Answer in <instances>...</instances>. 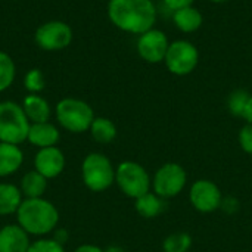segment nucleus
Returning a JSON list of instances; mask_svg holds the SVG:
<instances>
[{
    "instance_id": "nucleus-12",
    "label": "nucleus",
    "mask_w": 252,
    "mask_h": 252,
    "mask_svg": "<svg viewBox=\"0 0 252 252\" xmlns=\"http://www.w3.org/2000/svg\"><path fill=\"white\" fill-rule=\"evenodd\" d=\"M65 168V155L58 146L38 149L34 158V170L44 176L47 180L62 174Z\"/></svg>"
},
{
    "instance_id": "nucleus-16",
    "label": "nucleus",
    "mask_w": 252,
    "mask_h": 252,
    "mask_svg": "<svg viewBox=\"0 0 252 252\" xmlns=\"http://www.w3.org/2000/svg\"><path fill=\"white\" fill-rule=\"evenodd\" d=\"M24 162V152L19 145L0 142V177L15 174Z\"/></svg>"
},
{
    "instance_id": "nucleus-17",
    "label": "nucleus",
    "mask_w": 252,
    "mask_h": 252,
    "mask_svg": "<svg viewBox=\"0 0 252 252\" xmlns=\"http://www.w3.org/2000/svg\"><path fill=\"white\" fill-rule=\"evenodd\" d=\"M173 22L182 32H195L204 24V16L199 9L193 6H188L179 9L173 13Z\"/></svg>"
},
{
    "instance_id": "nucleus-5",
    "label": "nucleus",
    "mask_w": 252,
    "mask_h": 252,
    "mask_svg": "<svg viewBox=\"0 0 252 252\" xmlns=\"http://www.w3.org/2000/svg\"><path fill=\"white\" fill-rule=\"evenodd\" d=\"M81 177L87 189L92 192H103L115 182V168L106 155L93 152L81 164Z\"/></svg>"
},
{
    "instance_id": "nucleus-2",
    "label": "nucleus",
    "mask_w": 252,
    "mask_h": 252,
    "mask_svg": "<svg viewBox=\"0 0 252 252\" xmlns=\"http://www.w3.org/2000/svg\"><path fill=\"white\" fill-rule=\"evenodd\" d=\"M16 221L28 235L44 236L56 229L59 211L44 198L24 199L16 211Z\"/></svg>"
},
{
    "instance_id": "nucleus-11",
    "label": "nucleus",
    "mask_w": 252,
    "mask_h": 252,
    "mask_svg": "<svg viewBox=\"0 0 252 252\" xmlns=\"http://www.w3.org/2000/svg\"><path fill=\"white\" fill-rule=\"evenodd\" d=\"M190 204L201 213H213L221 205V192L210 180H196L189 193Z\"/></svg>"
},
{
    "instance_id": "nucleus-7",
    "label": "nucleus",
    "mask_w": 252,
    "mask_h": 252,
    "mask_svg": "<svg viewBox=\"0 0 252 252\" xmlns=\"http://www.w3.org/2000/svg\"><path fill=\"white\" fill-rule=\"evenodd\" d=\"M198 62H199V52L196 46L188 40H176L170 43V47L164 59L167 69L179 77L193 72Z\"/></svg>"
},
{
    "instance_id": "nucleus-30",
    "label": "nucleus",
    "mask_w": 252,
    "mask_h": 252,
    "mask_svg": "<svg viewBox=\"0 0 252 252\" xmlns=\"http://www.w3.org/2000/svg\"><path fill=\"white\" fill-rule=\"evenodd\" d=\"M53 239L63 245V244L66 242V239H68V232H66L65 229H61V230H58V232H56V235H55V238H53Z\"/></svg>"
},
{
    "instance_id": "nucleus-6",
    "label": "nucleus",
    "mask_w": 252,
    "mask_h": 252,
    "mask_svg": "<svg viewBox=\"0 0 252 252\" xmlns=\"http://www.w3.org/2000/svg\"><path fill=\"white\" fill-rule=\"evenodd\" d=\"M115 182L123 193L133 199L148 193L151 188L149 174L140 164L133 161H124L117 167Z\"/></svg>"
},
{
    "instance_id": "nucleus-13",
    "label": "nucleus",
    "mask_w": 252,
    "mask_h": 252,
    "mask_svg": "<svg viewBox=\"0 0 252 252\" xmlns=\"http://www.w3.org/2000/svg\"><path fill=\"white\" fill-rule=\"evenodd\" d=\"M30 235L19 224H6L0 229V252H28Z\"/></svg>"
},
{
    "instance_id": "nucleus-8",
    "label": "nucleus",
    "mask_w": 252,
    "mask_h": 252,
    "mask_svg": "<svg viewBox=\"0 0 252 252\" xmlns=\"http://www.w3.org/2000/svg\"><path fill=\"white\" fill-rule=\"evenodd\" d=\"M34 40L37 46L46 52L63 50L72 41V28L63 21H47L37 28Z\"/></svg>"
},
{
    "instance_id": "nucleus-9",
    "label": "nucleus",
    "mask_w": 252,
    "mask_h": 252,
    "mask_svg": "<svg viewBox=\"0 0 252 252\" xmlns=\"http://www.w3.org/2000/svg\"><path fill=\"white\" fill-rule=\"evenodd\" d=\"M188 176L182 165L176 162L164 164L152 180L154 190L161 198H173L177 196L186 186Z\"/></svg>"
},
{
    "instance_id": "nucleus-29",
    "label": "nucleus",
    "mask_w": 252,
    "mask_h": 252,
    "mask_svg": "<svg viewBox=\"0 0 252 252\" xmlns=\"http://www.w3.org/2000/svg\"><path fill=\"white\" fill-rule=\"evenodd\" d=\"M74 252H105L103 250H100L99 247L96 245H90V244H86V245H81L78 247Z\"/></svg>"
},
{
    "instance_id": "nucleus-33",
    "label": "nucleus",
    "mask_w": 252,
    "mask_h": 252,
    "mask_svg": "<svg viewBox=\"0 0 252 252\" xmlns=\"http://www.w3.org/2000/svg\"><path fill=\"white\" fill-rule=\"evenodd\" d=\"M211 3H226V1H229V0H210Z\"/></svg>"
},
{
    "instance_id": "nucleus-19",
    "label": "nucleus",
    "mask_w": 252,
    "mask_h": 252,
    "mask_svg": "<svg viewBox=\"0 0 252 252\" xmlns=\"http://www.w3.org/2000/svg\"><path fill=\"white\" fill-rule=\"evenodd\" d=\"M19 189H21L22 196L25 199L43 198V195L47 189V179L44 176H41L38 171L31 170V171L24 174Z\"/></svg>"
},
{
    "instance_id": "nucleus-22",
    "label": "nucleus",
    "mask_w": 252,
    "mask_h": 252,
    "mask_svg": "<svg viewBox=\"0 0 252 252\" xmlns=\"http://www.w3.org/2000/svg\"><path fill=\"white\" fill-rule=\"evenodd\" d=\"M16 77V66L10 55L0 50V93L7 90Z\"/></svg>"
},
{
    "instance_id": "nucleus-18",
    "label": "nucleus",
    "mask_w": 252,
    "mask_h": 252,
    "mask_svg": "<svg viewBox=\"0 0 252 252\" xmlns=\"http://www.w3.org/2000/svg\"><path fill=\"white\" fill-rule=\"evenodd\" d=\"M24 196L18 186L12 183H0V216L16 214Z\"/></svg>"
},
{
    "instance_id": "nucleus-3",
    "label": "nucleus",
    "mask_w": 252,
    "mask_h": 252,
    "mask_svg": "<svg viewBox=\"0 0 252 252\" xmlns=\"http://www.w3.org/2000/svg\"><path fill=\"white\" fill-rule=\"evenodd\" d=\"M55 114L59 126L71 133H84L90 130V126L96 118L92 106L77 97L61 99L56 105Z\"/></svg>"
},
{
    "instance_id": "nucleus-34",
    "label": "nucleus",
    "mask_w": 252,
    "mask_h": 252,
    "mask_svg": "<svg viewBox=\"0 0 252 252\" xmlns=\"http://www.w3.org/2000/svg\"><path fill=\"white\" fill-rule=\"evenodd\" d=\"M137 252H143V251H137Z\"/></svg>"
},
{
    "instance_id": "nucleus-10",
    "label": "nucleus",
    "mask_w": 252,
    "mask_h": 252,
    "mask_svg": "<svg viewBox=\"0 0 252 252\" xmlns=\"http://www.w3.org/2000/svg\"><path fill=\"white\" fill-rule=\"evenodd\" d=\"M168 47L170 41L167 34L157 28L140 34L137 40V53L148 63L164 62Z\"/></svg>"
},
{
    "instance_id": "nucleus-21",
    "label": "nucleus",
    "mask_w": 252,
    "mask_h": 252,
    "mask_svg": "<svg viewBox=\"0 0 252 252\" xmlns=\"http://www.w3.org/2000/svg\"><path fill=\"white\" fill-rule=\"evenodd\" d=\"M164 210V201L157 193H145L136 199V211L145 219H154Z\"/></svg>"
},
{
    "instance_id": "nucleus-4",
    "label": "nucleus",
    "mask_w": 252,
    "mask_h": 252,
    "mask_svg": "<svg viewBox=\"0 0 252 252\" xmlns=\"http://www.w3.org/2000/svg\"><path fill=\"white\" fill-rule=\"evenodd\" d=\"M31 123L22 106L12 100L0 102V142L21 145L28 137Z\"/></svg>"
},
{
    "instance_id": "nucleus-26",
    "label": "nucleus",
    "mask_w": 252,
    "mask_h": 252,
    "mask_svg": "<svg viewBox=\"0 0 252 252\" xmlns=\"http://www.w3.org/2000/svg\"><path fill=\"white\" fill-rule=\"evenodd\" d=\"M28 252H65L63 245L55 239H38L30 244Z\"/></svg>"
},
{
    "instance_id": "nucleus-1",
    "label": "nucleus",
    "mask_w": 252,
    "mask_h": 252,
    "mask_svg": "<svg viewBox=\"0 0 252 252\" xmlns=\"http://www.w3.org/2000/svg\"><path fill=\"white\" fill-rule=\"evenodd\" d=\"M157 7L152 0H109L108 18L121 31L143 34L157 22Z\"/></svg>"
},
{
    "instance_id": "nucleus-24",
    "label": "nucleus",
    "mask_w": 252,
    "mask_h": 252,
    "mask_svg": "<svg viewBox=\"0 0 252 252\" xmlns=\"http://www.w3.org/2000/svg\"><path fill=\"white\" fill-rule=\"evenodd\" d=\"M164 252H188L192 247V238L188 233H173L164 241Z\"/></svg>"
},
{
    "instance_id": "nucleus-14",
    "label": "nucleus",
    "mask_w": 252,
    "mask_h": 252,
    "mask_svg": "<svg viewBox=\"0 0 252 252\" xmlns=\"http://www.w3.org/2000/svg\"><path fill=\"white\" fill-rule=\"evenodd\" d=\"M59 139H61V133L58 127L46 121V123H34L30 126L27 142L37 146L38 149H43V148L56 146Z\"/></svg>"
},
{
    "instance_id": "nucleus-15",
    "label": "nucleus",
    "mask_w": 252,
    "mask_h": 252,
    "mask_svg": "<svg viewBox=\"0 0 252 252\" xmlns=\"http://www.w3.org/2000/svg\"><path fill=\"white\" fill-rule=\"evenodd\" d=\"M21 106H22V109H24V112H25V115H27V118H28V121L31 124H34V123H46L50 118V112H52L50 105L40 94L28 93L24 97Z\"/></svg>"
},
{
    "instance_id": "nucleus-25",
    "label": "nucleus",
    "mask_w": 252,
    "mask_h": 252,
    "mask_svg": "<svg viewBox=\"0 0 252 252\" xmlns=\"http://www.w3.org/2000/svg\"><path fill=\"white\" fill-rule=\"evenodd\" d=\"M24 87L27 89L28 93L38 94L40 92H43L46 87V78L43 71L38 68H32L27 71V74L24 75Z\"/></svg>"
},
{
    "instance_id": "nucleus-31",
    "label": "nucleus",
    "mask_w": 252,
    "mask_h": 252,
    "mask_svg": "<svg viewBox=\"0 0 252 252\" xmlns=\"http://www.w3.org/2000/svg\"><path fill=\"white\" fill-rule=\"evenodd\" d=\"M242 118H245L250 124H252V94L251 97H250V100H248V105L245 108V112H244V117Z\"/></svg>"
},
{
    "instance_id": "nucleus-23",
    "label": "nucleus",
    "mask_w": 252,
    "mask_h": 252,
    "mask_svg": "<svg viewBox=\"0 0 252 252\" xmlns=\"http://www.w3.org/2000/svg\"><path fill=\"white\" fill-rule=\"evenodd\" d=\"M250 97H251V94L244 89H238V90L232 92L227 99V108H229L230 114H233L235 117H244V112H245Z\"/></svg>"
},
{
    "instance_id": "nucleus-32",
    "label": "nucleus",
    "mask_w": 252,
    "mask_h": 252,
    "mask_svg": "<svg viewBox=\"0 0 252 252\" xmlns=\"http://www.w3.org/2000/svg\"><path fill=\"white\" fill-rule=\"evenodd\" d=\"M105 252H126L123 248L120 247H109L108 250H105Z\"/></svg>"
},
{
    "instance_id": "nucleus-27",
    "label": "nucleus",
    "mask_w": 252,
    "mask_h": 252,
    "mask_svg": "<svg viewBox=\"0 0 252 252\" xmlns=\"http://www.w3.org/2000/svg\"><path fill=\"white\" fill-rule=\"evenodd\" d=\"M239 143H241V148L247 154L252 155V124H250V123L241 128V131H239Z\"/></svg>"
},
{
    "instance_id": "nucleus-28",
    "label": "nucleus",
    "mask_w": 252,
    "mask_h": 252,
    "mask_svg": "<svg viewBox=\"0 0 252 252\" xmlns=\"http://www.w3.org/2000/svg\"><path fill=\"white\" fill-rule=\"evenodd\" d=\"M193 1L195 0H164L165 6L168 9H171L173 12L183 9V7H188V6H193Z\"/></svg>"
},
{
    "instance_id": "nucleus-20",
    "label": "nucleus",
    "mask_w": 252,
    "mask_h": 252,
    "mask_svg": "<svg viewBox=\"0 0 252 252\" xmlns=\"http://www.w3.org/2000/svg\"><path fill=\"white\" fill-rule=\"evenodd\" d=\"M89 131L97 143H111L117 137L115 124L109 118H105V117H96Z\"/></svg>"
}]
</instances>
